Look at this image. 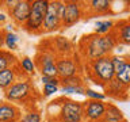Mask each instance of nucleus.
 I'll return each mask as SVG.
<instances>
[{"mask_svg": "<svg viewBox=\"0 0 130 122\" xmlns=\"http://www.w3.org/2000/svg\"><path fill=\"white\" fill-rule=\"evenodd\" d=\"M118 46V41L111 31L107 35H98L95 33L87 34L79 41L76 53L85 63L98 60L104 56H111L112 50Z\"/></svg>", "mask_w": 130, "mask_h": 122, "instance_id": "f257e3e1", "label": "nucleus"}, {"mask_svg": "<svg viewBox=\"0 0 130 122\" xmlns=\"http://www.w3.org/2000/svg\"><path fill=\"white\" fill-rule=\"evenodd\" d=\"M47 122H84L83 103L61 96L52 100L46 107Z\"/></svg>", "mask_w": 130, "mask_h": 122, "instance_id": "f03ea898", "label": "nucleus"}, {"mask_svg": "<svg viewBox=\"0 0 130 122\" xmlns=\"http://www.w3.org/2000/svg\"><path fill=\"white\" fill-rule=\"evenodd\" d=\"M34 96H37V89L34 87L32 79L30 77H22L4 91V99L7 102H11L14 104H26V109L34 106V100H32Z\"/></svg>", "mask_w": 130, "mask_h": 122, "instance_id": "7ed1b4c3", "label": "nucleus"}, {"mask_svg": "<svg viewBox=\"0 0 130 122\" xmlns=\"http://www.w3.org/2000/svg\"><path fill=\"white\" fill-rule=\"evenodd\" d=\"M84 69L87 72L88 77L91 79L95 84L106 87L108 81H111L115 77L112 64H111V56H104L98 60L89 61L84 64Z\"/></svg>", "mask_w": 130, "mask_h": 122, "instance_id": "20e7f679", "label": "nucleus"}, {"mask_svg": "<svg viewBox=\"0 0 130 122\" xmlns=\"http://www.w3.org/2000/svg\"><path fill=\"white\" fill-rule=\"evenodd\" d=\"M57 57L52 52L49 46L47 39L41 41L37 54L34 56V61L37 65V71L41 73V76H53L58 77V71H57Z\"/></svg>", "mask_w": 130, "mask_h": 122, "instance_id": "39448f33", "label": "nucleus"}, {"mask_svg": "<svg viewBox=\"0 0 130 122\" xmlns=\"http://www.w3.org/2000/svg\"><path fill=\"white\" fill-rule=\"evenodd\" d=\"M49 7V0H32L31 11L27 22L24 23L23 30L28 34L41 35L43 34V19Z\"/></svg>", "mask_w": 130, "mask_h": 122, "instance_id": "423d86ee", "label": "nucleus"}, {"mask_svg": "<svg viewBox=\"0 0 130 122\" xmlns=\"http://www.w3.org/2000/svg\"><path fill=\"white\" fill-rule=\"evenodd\" d=\"M83 69H84V64H81V58L77 53L72 56L58 57L57 58V71H58L60 79L81 75Z\"/></svg>", "mask_w": 130, "mask_h": 122, "instance_id": "0eeeda50", "label": "nucleus"}, {"mask_svg": "<svg viewBox=\"0 0 130 122\" xmlns=\"http://www.w3.org/2000/svg\"><path fill=\"white\" fill-rule=\"evenodd\" d=\"M87 16V8L84 2H65V14L62 16V28H68L79 23Z\"/></svg>", "mask_w": 130, "mask_h": 122, "instance_id": "6e6552de", "label": "nucleus"}, {"mask_svg": "<svg viewBox=\"0 0 130 122\" xmlns=\"http://www.w3.org/2000/svg\"><path fill=\"white\" fill-rule=\"evenodd\" d=\"M106 106L103 100H87L83 103L84 121L85 122H102L106 113Z\"/></svg>", "mask_w": 130, "mask_h": 122, "instance_id": "1a4fd4ad", "label": "nucleus"}, {"mask_svg": "<svg viewBox=\"0 0 130 122\" xmlns=\"http://www.w3.org/2000/svg\"><path fill=\"white\" fill-rule=\"evenodd\" d=\"M62 28V18L57 11V0L49 2V7L43 19V34L45 33H56Z\"/></svg>", "mask_w": 130, "mask_h": 122, "instance_id": "9d476101", "label": "nucleus"}, {"mask_svg": "<svg viewBox=\"0 0 130 122\" xmlns=\"http://www.w3.org/2000/svg\"><path fill=\"white\" fill-rule=\"evenodd\" d=\"M47 42H49V46H50L52 52L57 57H67V56H72L76 53L75 45L67 37L57 35V37H53V38L47 39Z\"/></svg>", "mask_w": 130, "mask_h": 122, "instance_id": "9b49d317", "label": "nucleus"}, {"mask_svg": "<svg viewBox=\"0 0 130 122\" xmlns=\"http://www.w3.org/2000/svg\"><path fill=\"white\" fill-rule=\"evenodd\" d=\"M31 11V2L28 0H18L16 6L8 12V16L11 18L12 23L18 27H23L27 22Z\"/></svg>", "mask_w": 130, "mask_h": 122, "instance_id": "f8f14e48", "label": "nucleus"}, {"mask_svg": "<svg viewBox=\"0 0 130 122\" xmlns=\"http://www.w3.org/2000/svg\"><path fill=\"white\" fill-rule=\"evenodd\" d=\"M22 117V110L11 102H0V122H19Z\"/></svg>", "mask_w": 130, "mask_h": 122, "instance_id": "ddd939ff", "label": "nucleus"}, {"mask_svg": "<svg viewBox=\"0 0 130 122\" xmlns=\"http://www.w3.org/2000/svg\"><path fill=\"white\" fill-rule=\"evenodd\" d=\"M22 77H24V76H23V73L20 72L18 65L4 69V71L0 72V89L6 91V89H8L12 84L16 83V81L19 79H22Z\"/></svg>", "mask_w": 130, "mask_h": 122, "instance_id": "4468645a", "label": "nucleus"}, {"mask_svg": "<svg viewBox=\"0 0 130 122\" xmlns=\"http://www.w3.org/2000/svg\"><path fill=\"white\" fill-rule=\"evenodd\" d=\"M104 91H106V96L114 98V99L126 100L129 98V88H126L119 80L115 79V77L106 84Z\"/></svg>", "mask_w": 130, "mask_h": 122, "instance_id": "2eb2a0df", "label": "nucleus"}, {"mask_svg": "<svg viewBox=\"0 0 130 122\" xmlns=\"http://www.w3.org/2000/svg\"><path fill=\"white\" fill-rule=\"evenodd\" d=\"M112 33L118 41V45L130 46V19H122L114 24Z\"/></svg>", "mask_w": 130, "mask_h": 122, "instance_id": "dca6fc26", "label": "nucleus"}, {"mask_svg": "<svg viewBox=\"0 0 130 122\" xmlns=\"http://www.w3.org/2000/svg\"><path fill=\"white\" fill-rule=\"evenodd\" d=\"M111 2L110 0H92L85 3L87 15H104L111 11Z\"/></svg>", "mask_w": 130, "mask_h": 122, "instance_id": "f3484780", "label": "nucleus"}, {"mask_svg": "<svg viewBox=\"0 0 130 122\" xmlns=\"http://www.w3.org/2000/svg\"><path fill=\"white\" fill-rule=\"evenodd\" d=\"M18 67H19L20 72L23 73L24 77H30V79H32V77L35 76V73H37L35 61H34V58H31V57H28V56H24L18 61Z\"/></svg>", "mask_w": 130, "mask_h": 122, "instance_id": "a211bd4d", "label": "nucleus"}, {"mask_svg": "<svg viewBox=\"0 0 130 122\" xmlns=\"http://www.w3.org/2000/svg\"><path fill=\"white\" fill-rule=\"evenodd\" d=\"M123 119H125L123 111L118 106L112 104V103H107L106 113H104V117H103V121L102 122H119Z\"/></svg>", "mask_w": 130, "mask_h": 122, "instance_id": "6ab92c4d", "label": "nucleus"}, {"mask_svg": "<svg viewBox=\"0 0 130 122\" xmlns=\"http://www.w3.org/2000/svg\"><path fill=\"white\" fill-rule=\"evenodd\" d=\"M18 61H19V58L12 52L0 49V72L7 69V68L18 65Z\"/></svg>", "mask_w": 130, "mask_h": 122, "instance_id": "aec40b11", "label": "nucleus"}, {"mask_svg": "<svg viewBox=\"0 0 130 122\" xmlns=\"http://www.w3.org/2000/svg\"><path fill=\"white\" fill-rule=\"evenodd\" d=\"M42 121H43L42 113L38 109H35L34 106L27 107L26 111L22 114V117L19 119V122H42Z\"/></svg>", "mask_w": 130, "mask_h": 122, "instance_id": "412c9836", "label": "nucleus"}, {"mask_svg": "<svg viewBox=\"0 0 130 122\" xmlns=\"http://www.w3.org/2000/svg\"><path fill=\"white\" fill-rule=\"evenodd\" d=\"M114 23L112 20H98L95 23V34L98 35H107L112 31L114 28Z\"/></svg>", "mask_w": 130, "mask_h": 122, "instance_id": "4be33fe9", "label": "nucleus"}, {"mask_svg": "<svg viewBox=\"0 0 130 122\" xmlns=\"http://www.w3.org/2000/svg\"><path fill=\"white\" fill-rule=\"evenodd\" d=\"M115 79L119 80L126 88L130 89V56H127V61H126L123 69L115 75Z\"/></svg>", "mask_w": 130, "mask_h": 122, "instance_id": "5701e85b", "label": "nucleus"}, {"mask_svg": "<svg viewBox=\"0 0 130 122\" xmlns=\"http://www.w3.org/2000/svg\"><path fill=\"white\" fill-rule=\"evenodd\" d=\"M19 35L15 34L14 31H6V38H4V46L7 48V50L14 52L19 46Z\"/></svg>", "mask_w": 130, "mask_h": 122, "instance_id": "b1692460", "label": "nucleus"}, {"mask_svg": "<svg viewBox=\"0 0 130 122\" xmlns=\"http://www.w3.org/2000/svg\"><path fill=\"white\" fill-rule=\"evenodd\" d=\"M60 80H61V85H67V87H84V79L81 75L65 77V79H60Z\"/></svg>", "mask_w": 130, "mask_h": 122, "instance_id": "393cba45", "label": "nucleus"}, {"mask_svg": "<svg viewBox=\"0 0 130 122\" xmlns=\"http://www.w3.org/2000/svg\"><path fill=\"white\" fill-rule=\"evenodd\" d=\"M126 61H127V56H111V64H112L115 75L123 69Z\"/></svg>", "mask_w": 130, "mask_h": 122, "instance_id": "a878e982", "label": "nucleus"}, {"mask_svg": "<svg viewBox=\"0 0 130 122\" xmlns=\"http://www.w3.org/2000/svg\"><path fill=\"white\" fill-rule=\"evenodd\" d=\"M85 96L88 98L89 100H103L107 96H106V94L103 92H98L95 91V89H92V88H85Z\"/></svg>", "mask_w": 130, "mask_h": 122, "instance_id": "bb28decb", "label": "nucleus"}, {"mask_svg": "<svg viewBox=\"0 0 130 122\" xmlns=\"http://www.w3.org/2000/svg\"><path fill=\"white\" fill-rule=\"evenodd\" d=\"M58 91H60L58 85H53V84H43L42 85V96L43 98H49Z\"/></svg>", "mask_w": 130, "mask_h": 122, "instance_id": "cd10ccee", "label": "nucleus"}, {"mask_svg": "<svg viewBox=\"0 0 130 122\" xmlns=\"http://www.w3.org/2000/svg\"><path fill=\"white\" fill-rule=\"evenodd\" d=\"M85 88L87 87H67L61 85V92L64 94H79V95H85Z\"/></svg>", "mask_w": 130, "mask_h": 122, "instance_id": "c85d7f7f", "label": "nucleus"}, {"mask_svg": "<svg viewBox=\"0 0 130 122\" xmlns=\"http://www.w3.org/2000/svg\"><path fill=\"white\" fill-rule=\"evenodd\" d=\"M41 83L43 84H53V85H61L60 77H53V76H41Z\"/></svg>", "mask_w": 130, "mask_h": 122, "instance_id": "c756f323", "label": "nucleus"}, {"mask_svg": "<svg viewBox=\"0 0 130 122\" xmlns=\"http://www.w3.org/2000/svg\"><path fill=\"white\" fill-rule=\"evenodd\" d=\"M16 3H18V0H4V2H0V8H2V11H4V12L7 11V14H8V12L16 6Z\"/></svg>", "mask_w": 130, "mask_h": 122, "instance_id": "7c9ffc66", "label": "nucleus"}, {"mask_svg": "<svg viewBox=\"0 0 130 122\" xmlns=\"http://www.w3.org/2000/svg\"><path fill=\"white\" fill-rule=\"evenodd\" d=\"M4 38H6V30L0 27V49L4 46Z\"/></svg>", "mask_w": 130, "mask_h": 122, "instance_id": "2f4dec72", "label": "nucleus"}, {"mask_svg": "<svg viewBox=\"0 0 130 122\" xmlns=\"http://www.w3.org/2000/svg\"><path fill=\"white\" fill-rule=\"evenodd\" d=\"M7 19H8V14H6L4 11H0V24L7 22Z\"/></svg>", "mask_w": 130, "mask_h": 122, "instance_id": "473e14b6", "label": "nucleus"}, {"mask_svg": "<svg viewBox=\"0 0 130 122\" xmlns=\"http://www.w3.org/2000/svg\"><path fill=\"white\" fill-rule=\"evenodd\" d=\"M119 122H127V121H126V119H123V121H119Z\"/></svg>", "mask_w": 130, "mask_h": 122, "instance_id": "72a5a7b5", "label": "nucleus"}, {"mask_svg": "<svg viewBox=\"0 0 130 122\" xmlns=\"http://www.w3.org/2000/svg\"><path fill=\"white\" fill-rule=\"evenodd\" d=\"M42 122H47V121H42Z\"/></svg>", "mask_w": 130, "mask_h": 122, "instance_id": "f704fd0d", "label": "nucleus"}, {"mask_svg": "<svg viewBox=\"0 0 130 122\" xmlns=\"http://www.w3.org/2000/svg\"><path fill=\"white\" fill-rule=\"evenodd\" d=\"M129 19H130V18H129Z\"/></svg>", "mask_w": 130, "mask_h": 122, "instance_id": "c9c22d12", "label": "nucleus"}]
</instances>
